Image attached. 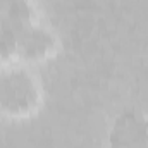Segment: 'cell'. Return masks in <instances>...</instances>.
Instances as JSON below:
<instances>
[{"mask_svg":"<svg viewBox=\"0 0 148 148\" xmlns=\"http://www.w3.org/2000/svg\"><path fill=\"white\" fill-rule=\"evenodd\" d=\"M60 38L52 29L43 26L41 23L33 24L24 29L19 36L17 47V62L24 64H40L55 59L60 53Z\"/></svg>","mask_w":148,"mask_h":148,"instance_id":"1","label":"cell"},{"mask_svg":"<svg viewBox=\"0 0 148 148\" xmlns=\"http://www.w3.org/2000/svg\"><path fill=\"white\" fill-rule=\"evenodd\" d=\"M109 148H148V115L138 110L122 112L114 121Z\"/></svg>","mask_w":148,"mask_h":148,"instance_id":"2","label":"cell"},{"mask_svg":"<svg viewBox=\"0 0 148 148\" xmlns=\"http://www.w3.org/2000/svg\"><path fill=\"white\" fill-rule=\"evenodd\" d=\"M16 0H0V24H7L9 23V16L12 12Z\"/></svg>","mask_w":148,"mask_h":148,"instance_id":"3","label":"cell"}]
</instances>
